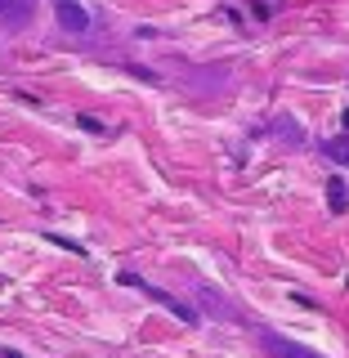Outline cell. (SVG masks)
I'll return each mask as SVG.
<instances>
[{
    "instance_id": "obj_1",
    "label": "cell",
    "mask_w": 349,
    "mask_h": 358,
    "mask_svg": "<svg viewBox=\"0 0 349 358\" xmlns=\"http://www.w3.org/2000/svg\"><path fill=\"white\" fill-rule=\"evenodd\" d=\"M54 18H59V27L72 31V36H85L90 31V14L76 5V0H54Z\"/></svg>"
},
{
    "instance_id": "obj_2",
    "label": "cell",
    "mask_w": 349,
    "mask_h": 358,
    "mask_svg": "<svg viewBox=\"0 0 349 358\" xmlns=\"http://www.w3.org/2000/svg\"><path fill=\"white\" fill-rule=\"evenodd\" d=\"M139 291H143V296H152L157 305H166V309H171L179 322H188V327H193V322H197V309L188 305V300H179V296H171V291H162V287H152V282H143Z\"/></svg>"
},
{
    "instance_id": "obj_3",
    "label": "cell",
    "mask_w": 349,
    "mask_h": 358,
    "mask_svg": "<svg viewBox=\"0 0 349 358\" xmlns=\"http://www.w3.org/2000/svg\"><path fill=\"white\" fill-rule=\"evenodd\" d=\"M260 345L273 358H322V354H313V350H305V345H296V341H287V336H273V331H264L260 336Z\"/></svg>"
},
{
    "instance_id": "obj_4",
    "label": "cell",
    "mask_w": 349,
    "mask_h": 358,
    "mask_svg": "<svg viewBox=\"0 0 349 358\" xmlns=\"http://www.w3.org/2000/svg\"><path fill=\"white\" fill-rule=\"evenodd\" d=\"M31 9H36V0H0V18L9 22H27Z\"/></svg>"
},
{
    "instance_id": "obj_5",
    "label": "cell",
    "mask_w": 349,
    "mask_h": 358,
    "mask_svg": "<svg viewBox=\"0 0 349 358\" xmlns=\"http://www.w3.org/2000/svg\"><path fill=\"white\" fill-rule=\"evenodd\" d=\"M327 206H332V215H345V210H349V188H345V179H327Z\"/></svg>"
},
{
    "instance_id": "obj_6",
    "label": "cell",
    "mask_w": 349,
    "mask_h": 358,
    "mask_svg": "<svg viewBox=\"0 0 349 358\" xmlns=\"http://www.w3.org/2000/svg\"><path fill=\"white\" fill-rule=\"evenodd\" d=\"M322 152H327L336 166H349V134H336V139H327V143H322Z\"/></svg>"
},
{
    "instance_id": "obj_7",
    "label": "cell",
    "mask_w": 349,
    "mask_h": 358,
    "mask_svg": "<svg viewBox=\"0 0 349 358\" xmlns=\"http://www.w3.org/2000/svg\"><path fill=\"white\" fill-rule=\"evenodd\" d=\"M50 242H59V246H63V251H76V255H81V242H72V238H63V233H50Z\"/></svg>"
},
{
    "instance_id": "obj_8",
    "label": "cell",
    "mask_w": 349,
    "mask_h": 358,
    "mask_svg": "<svg viewBox=\"0 0 349 358\" xmlns=\"http://www.w3.org/2000/svg\"><path fill=\"white\" fill-rule=\"evenodd\" d=\"M81 121V130H94V134H104V121H94V117H76Z\"/></svg>"
},
{
    "instance_id": "obj_9",
    "label": "cell",
    "mask_w": 349,
    "mask_h": 358,
    "mask_svg": "<svg viewBox=\"0 0 349 358\" xmlns=\"http://www.w3.org/2000/svg\"><path fill=\"white\" fill-rule=\"evenodd\" d=\"M0 358H22V354H14V350H5V354H0Z\"/></svg>"
}]
</instances>
